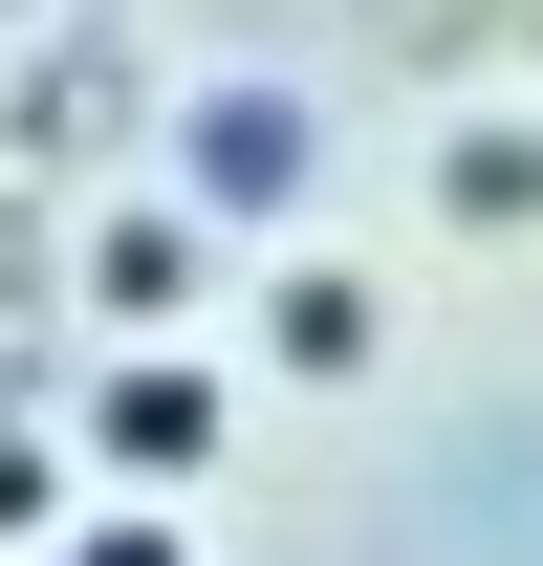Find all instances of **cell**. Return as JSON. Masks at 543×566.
Masks as SVG:
<instances>
[{"mask_svg": "<svg viewBox=\"0 0 543 566\" xmlns=\"http://www.w3.org/2000/svg\"><path fill=\"white\" fill-rule=\"evenodd\" d=\"M196 283H217V218H174V197H109V218H87V305H109V349H174Z\"/></svg>", "mask_w": 543, "mask_h": 566, "instance_id": "3957f363", "label": "cell"}, {"mask_svg": "<svg viewBox=\"0 0 543 566\" xmlns=\"http://www.w3.org/2000/svg\"><path fill=\"white\" fill-rule=\"evenodd\" d=\"M262 349L305 370V392H348V370L392 349V305H370V283H348V262H305V283H262Z\"/></svg>", "mask_w": 543, "mask_h": 566, "instance_id": "277c9868", "label": "cell"}, {"mask_svg": "<svg viewBox=\"0 0 543 566\" xmlns=\"http://www.w3.org/2000/svg\"><path fill=\"white\" fill-rule=\"evenodd\" d=\"M0 22H22V0H0Z\"/></svg>", "mask_w": 543, "mask_h": 566, "instance_id": "ba28073f", "label": "cell"}, {"mask_svg": "<svg viewBox=\"0 0 543 566\" xmlns=\"http://www.w3.org/2000/svg\"><path fill=\"white\" fill-rule=\"evenodd\" d=\"M44 566H196V545H174L152 501H109V523H66V545H44Z\"/></svg>", "mask_w": 543, "mask_h": 566, "instance_id": "52a82bcc", "label": "cell"}, {"mask_svg": "<svg viewBox=\"0 0 543 566\" xmlns=\"http://www.w3.org/2000/svg\"><path fill=\"white\" fill-rule=\"evenodd\" d=\"M435 197H457L478 240H522L543 218V132H435Z\"/></svg>", "mask_w": 543, "mask_h": 566, "instance_id": "5b68a950", "label": "cell"}, {"mask_svg": "<svg viewBox=\"0 0 543 566\" xmlns=\"http://www.w3.org/2000/svg\"><path fill=\"white\" fill-rule=\"evenodd\" d=\"M0 545H22V566L66 545V436H0Z\"/></svg>", "mask_w": 543, "mask_h": 566, "instance_id": "8992f818", "label": "cell"}, {"mask_svg": "<svg viewBox=\"0 0 543 566\" xmlns=\"http://www.w3.org/2000/svg\"><path fill=\"white\" fill-rule=\"evenodd\" d=\"M283 197H327V109H305V87H196L174 218H283Z\"/></svg>", "mask_w": 543, "mask_h": 566, "instance_id": "6da1fadb", "label": "cell"}, {"mask_svg": "<svg viewBox=\"0 0 543 566\" xmlns=\"http://www.w3.org/2000/svg\"><path fill=\"white\" fill-rule=\"evenodd\" d=\"M66 458H109L131 501H174V480L217 458V370H196V349H109V392H87V436H66Z\"/></svg>", "mask_w": 543, "mask_h": 566, "instance_id": "7a4b0ae2", "label": "cell"}]
</instances>
